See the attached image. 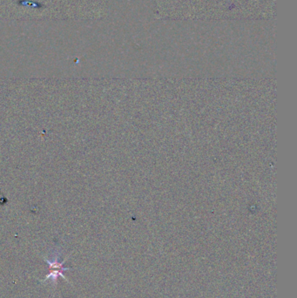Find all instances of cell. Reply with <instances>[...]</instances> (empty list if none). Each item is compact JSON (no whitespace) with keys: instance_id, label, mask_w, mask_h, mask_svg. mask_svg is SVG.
<instances>
[{"instance_id":"6da1fadb","label":"cell","mask_w":297,"mask_h":298,"mask_svg":"<svg viewBox=\"0 0 297 298\" xmlns=\"http://www.w3.org/2000/svg\"><path fill=\"white\" fill-rule=\"evenodd\" d=\"M44 259L46 261V263L49 266V273L46 276V278L42 280L40 283H45L47 280H51L52 283L56 284L58 277H61L63 279L68 282V278L64 277V271L73 270V268L64 267V263L65 262V260L62 261V262H58L59 255H56L53 257L52 261H50L49 259L46 258V257Z\"/></svg>"}]
</instances>
